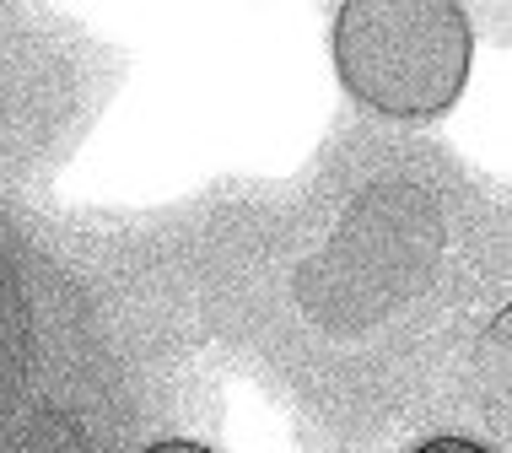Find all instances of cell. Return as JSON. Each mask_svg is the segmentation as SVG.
<instances>
[{
	"label": "cell",
	"mask_w": 512,
	"mask_h": 453,
	"mask_svg": "<svg viewBox=\"0 0 512 453\" xmlns=\"http://www.w3.org/2000/svg\"><path fill=\"white\" fill-rule=\"evenodd\" d=\"M345 87L383 114H437L469 71V22L453 0H356L335 22Z\"/></svg>",
	"instance_id": "6da1fadb"
},
{
	"label": "cell",
	"mask_w": 512,
	"mask_h": 453,
	"mask_svg": "<svg viewBox=\"0 0 512 453\" xmlns=\"http://www.w3.org/2000/svg\"><path fill=\"white\" fill-rule=\"evenodd\" d=\"M415 453H486L480 443H464V437H432V443H421Z\"/></svg>",
	"instance_id": "7a4b0ae2"
},
{
	"label": "cell",
	"mask_w": 512,
	"mask_h": 453,
	"mask_svg": "<svg viewBox=\"0 0 512 453\" xmlns=\"http://www.w3.org/2000/svg\"><path fill=\"white\" fill-rule=\"evenodd\" d=\"M146 453H211V448H200V443H157V448H146Z\"/></svg>",
	"instance_id": "3957f363"
}]
</instances>
